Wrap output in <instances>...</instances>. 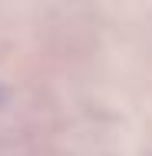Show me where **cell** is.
<instances>
[{"label": "cell", "mask_w": 152, "mask_h": 156, "mask_svg": "<svg viewBox=\"0 0 152 156\" xmlns=\"http://www.w3.org/2000/svg\"><path fill=\"white\" fill-rule=\"evenodd\" d=\"M0 96H3V93H0Z\"/></svg>", "instance_id": "6da1fadb"}]
</instances>
